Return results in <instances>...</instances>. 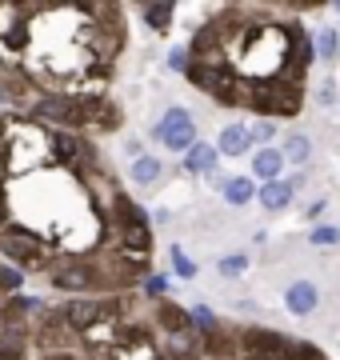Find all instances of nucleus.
Segmentation results:
<instances>
[{
    "instance_id": "nucleus-17",
    "label": "nucleus",
    "mask_w": 340,
    "mask_h": 360,
    "mask_svg": "<svg viewBox=\"0 0 340 360\" xmlns=\"http://www.w3.org/2000/svg\"><path fill=\"white\" fill-rule=\"evenodd\" d=\"M313 52L320 56V60H336L340 56V37H336V28H320L313 37Z\"/></svg>"
},
{
    "instance_id": "nucleus-14",
    "label": "nucleus",
    "mask_w": 340,
    "mask_h": 360,
    "mask_svg": "<svg viewBox=\"0 0 340 360\" xmlns=\"http://www.w3.org/2000/svg\"><path fill=\"white\" fill-rule=\"evenodd\" d=\"M216 148L212 144H204V141H197L188 153H184V172H192V176H204V172H212L216 168Z\"/></svg>"
},
{
    "instance_id": "nucleus-4",
    "label": "nucleus",
    "mask_w": 340,
    "mask_h": 360,
    "mask_svg": "<svg viewBox=\"0 0 340 360\" xmlns=\"http://www.w3.org/2000/svg\"><path fill=\"white\" fill-rule=\"evenodd\" d=\"M37 360H204L200 328L172 296L136 292L37 300Z\"/></svg>"
},
{
    "instance_id": "nucleus-8",
    "label": "nucleus",
    "mask_w": 340,
    "mask_h": 360,
    "mask_svg": "<svg viewBox=\"0 0 340 360\" xmlns=\"http://www.w3.org/2000/svg\"><path fill=\"white\" fill-rule=\"evenodd\" d=\"M316 304H320V288L313 281H292L285 288V309L292 316H308V312H316Z\"/></svg>"
},
{
    "instance_id": "nucleus-20",
    "label": "nucleus",
    "mask_w": 340,
    "mask_h": 360,
    "mask_svg": "<svg viewBox=\"0 0 340 360\" xmlns=\"http://www.w3.org/2000/svg\"><path fill=\"white\" fill-rule=\"evenodd\" d=\"M308 240H313L316 248H336L340 245V229H332V224H316V229L308 232Z\"/></svg>"
},
{
    "instance_id": "nucleus-22",
    "label": "nucleus",
    "mask_w": 340,
    "mask_h": 360,
    "mask_svg": "<svg viewBox=\"0 0 340 360\" xmlns=\"http://www.w3.org/2000/svg\"><path fill=\"white\" fill-rule=\"evenodd\" d=\"M249 141L261 144V148H268V141H276V124L273 120H261V124H252L249 129Z\"/></svg>"
},
{
    "instance_id": "nucleus-15",
    "label": "nucleus",
    "mask_w": 340,
    "mask_h": 360,
    "mask_svg": "<svg viewBox=\"0 0 340 360\" xmlns=\"http://www.w3.org/2000/svg\"><path fill=\"white\" fill-rule=\"evenodd\" d=\"M216 188L224 193V200H228V205L240 208V205H249L252 196H256V180H252V176H228V180H221Z\"/></svg>"
},
{
    "instance_id": "nucleus-9",
    "label": "nucleus",
    "mask_w": 340,
    "mask_h": 360,
    "mask_svg": "<svg viewBox=\"0 0 340 360\" xmlns=\"http://www.w3.org/2000/svg\"><path fill=\"white\" fill-rule=\"evenodd\" d=\"M292 196H296V184H292V180H268V184L256 188V200H261L268 212H285V208L292 205Z\"/></svg>"
},
{
    "instance_id": "nucleus-26",
    "label": "nucleus",
    "mask_w": 340,
    "mask_h": 360,
    "mask_svg": "<svg viewBox=\"0 0 340 360\" xmlns=\"http://www.w3.org/2000/svg\"><path fill=\"white\" fill-rule=\"evenodd\" d=\"M336 13H340V4H336Z\"/></svg>"
},
{
    "instance_id": "nucleus-13",
    "label": "nucleus",
    "mask_w": 340,
    "mask_h": 360,
    "mask_svg": "<svg viewBox=\"0 0 340 360\" xmlns=\"http://www.w3.org/2000/svg\"><path fill=\"white\" fill-rule=\"evenodd\" d=\"M216 148V156H244L252 148L249 141V129H240V124H224L221 129V141L212 144Z\"/></svg>"
},
{
    "instance_id": "nucleus-5",
    "label": "nucleus",
    "mask_w": 340,
    "mask_h": 360,
    "mask_svg": "<svg viewBox=\"0 0 340 360\" xmlns=\"http://www.w3.org/2000/svg\"><path fill=\"white\" fill-rule=\"evenodd\" d=\"M204 360H332L313 340L249 321H216L200 328Z\"/></svg>"
},
{
    "instance_id": "nucleus-7",
    "label": "nucleus",
    "mask_w": 340,
    "mask_h": 360,
    "mask_svg": "<svg viewBox=\"0 0 340 360\" xmlns=\"http://www.w3.org/2000/svg\"><path fill=\"white\" fill-rule=\"evenodd\" d=\"M152 136H157L169 153H188V148L197 144V120H192V112H188V108L172 104L169 112L160 116V124L152 129Z\"/></svg>"
},
{
    "instance_id": "nucleus-18",
    "label": "nucleus",
    "mask_w": 340,
    "mask_h": 360,
    "mask_svg": "<svg viewBox=\"0 0 340 360\" xmlns=\"http://www.w3.org/2000/svg\"><path fill=\"white\" fill-rule=\"evenodd\" d=\"M169 257H172V272H176L181 281H192V276H197V260H188V252H184L181 245H172Z\"/></svg>"
},
{
    "instance_id": "nucleus-24",
    "label": "nucleus",
    "mask_w": 340,
    "mask_h": 360,
    "mask_svg": "<svg viewBox=\"0 0 340 360\" xmlns=\"http://www.w3.org/2000/svg\"><path fill=\"white\" fill-rule=\"evenodd\" d=\"M320 104H336V89H332V84H325V89H320Z\"/></svg>"
},
{
    "instance_id": "nucleus-25",
    "label": "nucleus",
    "mask_w": 340,
    "mask_h": 360,
    "mask_svg": "<svg viewBox=\"0 0 340 360\" xmlns=\"http://www.w3.org/2000/svg\"><path fill=\"white\" fill-rule=\"evenodd\" d=\"M316 217H325V200H313L308 205V220H316Z\"/></svg>"
},
{
    "instance_id": "nucleus-19",
    "label": "nucleus",
    "mask_w": 340,
    "mask_h": 360,
    "mask_svg": "<svg viewBox=\"0 0 340 360\" xmlns=\"http://www.w3.org/2000/svg\"><path fill=\"white\" fill-rule=\"evenodd\" d=\"M216 269H221V276H240L249 269V252H228V257L216 260Z\"/></svg>"
},
{
    "instance_id": "nucleus-10",
    "label": "nucleus",
    "mask_w": 340,
    "mask_h": 360,
    "mask_svg": "<svg viewBox=\"0 0 340 360\" xmlns=\"http://www.w3.org/2000/svg\"><path fill=\"white\" fill-rule=\"evenodd\" d=\"M136 13H140V20H144V28H152V32H169L172 28V20H176V4H160V0H148V4H136Z\"/></svg>"
},
{
    "instance_id": "nucleus-21",
    "label": "nucleus",
    "mask_w": 340,
    "mask_h": 360,
    "mask_svg": "<svg viewBox=\"0 0 340 360\" xmlns=\"http://www.w3.org/2000/svg\"><path fill=\"white\" fill-rule=\"evenodd\" d=\"M140 292L148 296V300H160V296H169V276H164V272H152V276L140 284Z\"/></svg>"
},
{
    "instance_id": "nucleus-2",
    "label": "nucleus",
    "mask_w": 340,
    "mask_h": 360,
    "mask_svg": "<svg viewBox=\"0 0 340 360\" xmlns=\"http://www.w3.org/2000/svg\"><path fill=\"white\" fill-rule=\"evenodd\" d=\"M129 52V8L117 0H0V108L40 124L112 136Z\"/></svg>"
},
{
    "instance_id": "nucleus-6",
    "label": "nucleus",
    "mask_w": 340,
    "mask_h": 360,
    "mask_svg": "<svg viewBox=\"0 0 340 360\" xmlns=\"http://www.w3.org/2000/svg\"><path fill=\"white\" fill-rule=\"evenodd\" d=\"M32 312L37 296L25 292V276L0 260V360L32 356Z\"/></svg>"
},
{
    "instance_id": "nucleus-1",
    "label": "nucleus",
    "mask_w": 340,
    "mask_h": 360,
    "mask_svg": "<svg viewBox=\"0 0 340 360\" xmlns=\"http://www.w3.org/2000/svg\"><path fill=\"white\" fill-rule=\"evenodd\" d=\"M0 260L60 300L136 292L157 236L100 141L0 108Z\"/></svg>"
},
{
    "instance_id": "nucleus-23",
    "label": "nucleus",
    "mask_w": 340,
    "mask_h": 360,
    "mask_svg": "<svg viewBox=\"0 0 340 360\" xmlns=\"http://www.w3.org/2000/svg\"><path fill=\"white\" fill-rule=\"evenodd\" d=\"M169 68H172V72H184V49H172L169 52Z\"/></svg>"
},
{
    "instance_id": "nucleus-12",
    "label": "nucleus",
    "mask_w": 340,
    "mask_h": 360,
    "mask_svg": "<svg viewBox=\"0 0 340 360\" xmlns=\"http://www.w3.org/2000/svg\"><path fill=\"white\" fill-rule=\"evenodd\" d=\"M280 172H285V156H280V148H256V156H252V180H280Z\"/></svg>"
},
{
    "instance_id": "nucleus-16",
    "label": "nucleus",
    "mask_w": 340,
    "mask_h": 360,
    "mask_svg": "<svg viewBox=\"0 0 340 360\" xmlns=\"http://www.w3.org/2000/svg\"><path fill=\"white\" fill-rule=\"evenodd\" d=\"M280 156H285V160H292V165H304V160L313 156V141H308L304 132H288V136H285V148H280Z\"/></svg>"
},
{
    "instance_id": "nucleus-11",
    "label": "nucleus",
    "mask_w": 340,
    "mask_h": 360,
    "mask_svg": "<svg viewBox=\"0 0 340 360\" xmlns=\"http://www.w3.org/2000/svg\"><path fill=\"white\" fill-rule=\"evenodd\" d=\"M160 176H164V160H160V156H148V153H140L129 168V180L136 188H152Z\"/></svg>"
},
{
    "instance_id": "nucleus-3",
    "label": "nucleus",
    "mask_w": 340,
    "mask_h": 360,
    "mask_svg": "<svg viewBox=\"0 0 340 360\" xmlns=\"http://www.w3.org/2000/svg\"><path fill=\"white\" fill-rule=\"evenodd\" d=\"M320 4H221L184 44V77L212 104L261 120L304 112L313 32L304 13Z\"/></svg>"
}]
</instances>
